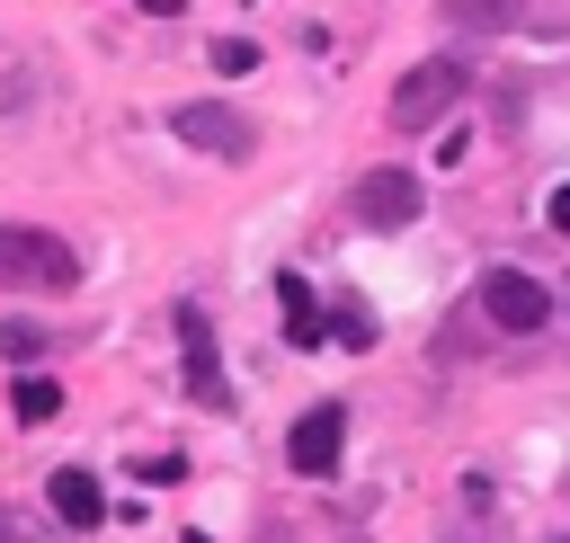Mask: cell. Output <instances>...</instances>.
<instances>
[{
	"mask_svg": "<svg viewBox=\"0 0 570 543\" xmlns=\"http://www.w3.org/2000/svg\"><path fill=\"white\" fill-rule=\"evenodd\" d=\"M45 347H53V329H36V320H0V356H9V365H36Z\"/></svg>",
	"mask_w": 570,
	"mask_h": 543,
	"instance_id": "obj_12",
	"label": "cell"
},
{
	"mask_svg": "<svg viewBox=\"0 0 570 543\" xmlns=\"http://www.w3.org/2000/svg\"><path fill=\"white\" fill-rule=\"evenodd\" d=\"M552 231H561V240H570V178H561V187H552Z\"/></svg>",
	"mask_w": 570,
	"mask_h": 543,
	"instance_id": "obj_15",
	"label": "cell"
},
{
	"mask_svg": "<svg viewBox=\"0 0 570 543\" xmlns=\"http://www.w3.org/2000/svg\"><path fill=\"white\" fill-rule=\"evenodd\" d=\"M249 62H258L249 36H223V45H214V71H249Z\"/></svg>",
	"mask_w": 570,
	"mask_h": 543,
	"instance_id": "obj_13",
	"label": "cell"
},
{
	"mask_svg": "<svg viewBox=\"0 0 570 543\" xmlns=\"http://www.w3.org/2000/svg\"><path fill=\"white\" fill-rule=\"evenodd\" d=\"M0 285H9V294H71V285H80V258H71L62 231L0 223Z\"/></svg>",
	"mask_w": 570,
	"mask_h": 543,
	"instance_id": "obj_1",
	"label": "cell"
},
{
	"mask_svg": "<svg viewBox=\"0 0 570 543\" xmlns=\"http://www.w3.org/2000/svg\"><path fill=\"white\" fill-rule=\"evenodd\" d=\"M45 498H53V516H62L71 534H89V525L107 516V490H98V472H80V463H62V472L45 481Z\"/></svg>",
	"mask_w": 570,
	"mask_h": 543,
	"instance_id": "obj_8",
	"label": "cell"
},
{
	"mask_svg": "<svg viewBox=\"0 0 570 543\" xmlns=\"http://www.w3.org/2000/svg\"><path fill=\"white\" fill-rule=\"evenodd\" d=\"M525 9L534 0H445V27L454 36H508V27H525Z\"/></svg>",
	"mask_w": 570,
	"mask_h": 543,
	"instance_id": "obj_9",
	"label": "cell"
},
{
	"mask_svg": "<svg viewBox=\"0 0 570 543\" xmlns=\"http://www.w3.org/2000/svg\"><path fill=\"white\" fill-rule=\"evenodd\" d=\"M0 543H36V534H27V516H18V507H0Z\"/></svg>",
	"mask_w": 570,
	"mask_h": 543,
	"instance_id": "obj_16",
	"label": "cell"
},
{
	"mask_svg": "<svg viewBox=\"0 0 570 543\" xmlns=\"http://www.w3.org/2000/svg\"><path fill=\"white\" fill-rule=\"evenodd\" d=\"M481 312H490V329H508V338H534V329L552 320V294H543L525 267H490V276H481Z\"/></svg>",
	"mask_w": 570,
	"mask_h": 543,
	"instance_id": "obj_3",
	"label": "cell"
},
{
	"mask_svg": "<svg viewBox=\"0 0 570 543\" xmlns=\"http://www.w3.org/2000/svg\"><path fill=\"white\" fill-rule=\"evenodd\" d=\"M169 134L178 142H196V151H214V160H249V116H232L223 98H187V107H169Z\"/></svg>",
	"mask_w": 570,
	"mask_h": 543,
	"instance_id": "obj_4",
	"label": "cell"
},
{
	"mask_svg": "<svg viewBox=\"0 0 570 543\" xmlns=\"http://www.w3.org/2000/svg\"><path fill=\"white\" fill-rule=\"evenodd\" d=\"M276 303H285V338H294V347H321V338H330V329H321V303H312L303 276H276Z\"/></svg>",
	"mask_w": 570,
	"mask_h": 543,
	"instance_id": "obj_10",
	"label": "cell"
},
{
	"mask_svg": "<svg viewBox=\"0 0 570 543\" xmlns=\"http://www.w3.org/2000/svg\"><path fill=\"white\" fill-rule=\"evenodd\" d=\"M178 356H187V401L232 409V383H223V356H214V320H205V303H178Z\"/></svg>",
	"mask_w": 570,
	"mask_h": 543,
	"instance_id": "obj_6",
	"label": "cell"
},
{
	"mask_svg": "<svg viewBox=\"0 0 570 543\" xmlns=\"http://www.w3.org/2000/svg\"><path fill=\"white\" fill-rule=\"evenodd\" d=\"M338 445H347V401H321V409H303V418H294L285 463L321 481V472H338Z\"/></svg>",
	"mask_w": 570,
	"mask_h": 543,
	"instance_id": "obj_7",
	"label": "cell"
},
{
	"mask_svg": "<svg viewBox=\"0 0 570 543\" xmlns=\"http://www.w3.org/2000/svg\"><path fill=\"white\" fill-rule=\"evenodd\" d=\"M463 89H472L463 53H428V62H410V71L392 80V125H401V134H436V125L463 107Z\"/></svg>",
	"mask_w": 570,
	"mask_h": 543,
	"instance_id": "obj_2",
	"label": "cell"
},
{
	"mask_svg": "<svg viewBox=\"0 0 570 543\" xmlns=\"http://www.w3.org/2000/svg\"><path fill=\"white\" fill-rule=\"evenodd\" d=\"M552 543H570V534H552Z\"/></svg>",
	"mask_w": 570,
	"mask_h": 543,
	"instance_id": "obj_18",
	"label": "cell"
},
{
	"mask_svg": "<svg viewBox=\"0 0 570 543\" xmlns=\"http://www.w3.org/2000/svg\"><path fill=\"white\" fill-rule=\"evenodd\" d=\"M445 543H490V525H472V534H463V525H454V534H445Z\"/></svg>",
	"mask_w": 570,
	"mask_h": 543,
	"instance_id": "obj_17",
	"label": "cell"
},
{
	"mask_svg": "<svg viewBox=\"0 0 570 543\" xmlns=\"http://www.w3.org/2000/svg\"><path fill=\"white\" fill-rule=\"evenodd\" d=\"M9 409H18V427H45V418H62V383H53V374H18Z\"/></svg>",
	"mask_w": 570,
	"mask_h": 543,
	"instance_id": "obj_11",
	"label": "cell"
},
{
	"mask_svg": "<svg viewBox=\"0 0 570 543\" xmlns=\"http://www.w3.org/2000/svg\"><path fill=\"white\" fill-rule=\"evenodd\" d=\"M419 205H428V187H419L410 169H365L356 196H347V214H356L365 231H401V223H419Z\"/></svg>",
	"mask_w": 570,
	"mask_h": 543,
	"instance_id": "obj_5",
	"label": "cell"
},
{
	"mask_svg": "<svg viewBox=\"0 0 570 543\" xmlns=\"http://www.w3.org/2000/svg\"><path fill=\"white\" fill-rule=\"evenodd\" d=\"M330 338H338V347H374V329H365V312H356V303L330 320Z\"/></svg>",
	"mask_w": 570,
	"mask_h": 543,
	"instance_id": "obj_14",
	"label": "cell"
}]
</instances>
